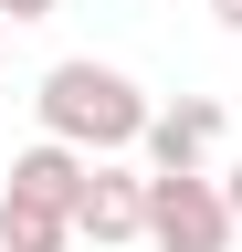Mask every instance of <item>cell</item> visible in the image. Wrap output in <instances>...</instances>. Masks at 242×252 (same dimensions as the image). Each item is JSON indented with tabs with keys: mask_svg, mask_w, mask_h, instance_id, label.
I'll return each instance as SVG.
<instances>
[{
	"mask_svg": "<svg viewBox=\"0 0 242 252\" xmlns=\"http://www.w3.org/2000/svg\"><path fill=\"white\" fill-rule=\"evenodd\" d=\"M232 200L221 179H147V242L158 252H232Z\"/></svg>",
	"mask_w": 242,
	"mask_h": 252,
	"instance_id": "2",
	"label": "cell"
},
{
	"mask_svg": "<svg viewBox=\"0 0 242 252\" xmlns=\"http://www.w3.org/2000/svg\"><path fill=\"white\" fill-rule=\"evenodd\" d=\"M74 242H84V252L147 242V179H137V168H95L84 200H74Z\"/></svg>",
	"mask_w": 242,
	"mask_h": 252,
	"instance_id": "3",
	"label": "cell"
},
{
	"mask_svg": "<svg viewBox=\"0 0 242 252\" xmlns=\"http://www.w3.org/2000/svg\"><path fill=\"white\" fill-rule=\"evenodd\" d=\"M221 200H232V220H242V158H232V168H221Z\"/></svg>",
	"mask_w": 242,
	"mask_h": 252,
	"instance_id": "8",
	"label": "cell"
},
{
	"mask_svg": "<svg viewBox=\"0 0 242 252\" xmlns=\"http://www.w3.org/2000/svg\"><path fill=\"white\" fill-rule=\"evenodd\" d=\"M210 147H221V105H210V94H179V105H158V126H147V179H200Z\"/></svg>",
	"mask_w": 242,
	"mask_h": 252,
	"instance_id": "4",
	"label": "cell"
},
{
	"mask_svg": "<svg viewBox=\"0 0 242 252\" xmlns=\"http://www.w3.org/2000/svg\"><path fill=\"white\" fill-rule=\"evenodd\" d=\"M210 11H221V32H242V0H210Z\"/></svg>",
	"mask_w": 242,
	"mask_h": 252,
	"instance_id": "9",
	"label": "cell"
},
{
	"mask_svg": "<svg viewBox=\"0 0 242 252\" xmlns=\"http://www.w3.org/2000/svg\"><path fill=\"white\" fill-rule=\"evenodd\" d=\"M84 179H95V158H74V147H53V137L11 158V189H21V200H42V210H74Z\"/></svg>",
	"mask_w": 242,
	"mask_h": 252,
	"instance_id": "5",
	"label": "cell"
},
{
	"mask_svg": "<svg viewBox=\"0 0 242 252\" xmlns=\"http://www.w3.org/2000/svg\"><path fill=\"white\" fill-rule=\"evenodd\" d=\"M64 0H0V21H53Z\"/></svg>",
	"mask_w": 242,
	"mask_h": 252,
	"instance_id": "7",
	"label": "cell"
},
{
	"mask_svg": "<svg viewBox=\"0 0 242 252\" xmlns=\"http://www.w3.org/2000/svg\"><path fill=\"white\" fill-rule=\"evenodd\" d=\"M32 105H42V137L74 147V158H95V168H105L116 147H147V126H158V105L137 94V74H116V63H95V53L53 63Z\"/></svg>",
	"mask_w": 242,
	"mask_h": 252,
	"instance_id": "1",
	"label": "cell"
},
{
	"mask_svg": "<svg viewBox=\"0 0 242 252\" xmlns=\"http://www.w3.org/2000/svg\"><path fill=\"white\" fill-rule=\"evenodd\" d=\"M0 32H11V21H0Z\"/></svg>",
	"mask_w": 242,
	"mask_h": 252,
	"instance_id": "10",
	"label": "cell"
},
{
	"mask_svg": "<svg viewBox=\"0 0 242 252\" xmlns=\"http://www.w3.org/2000/svg\"><path fill=\"white\" fill-rule=\"evenodd\" d=\"M0 252H84L74 210H42V200H21V189H0Z\"/></svg>",
	"mask_w": 242,
	"mask_h": 252,
	"instance_id": "6",
	"label": "cell"
}]
</instances>
